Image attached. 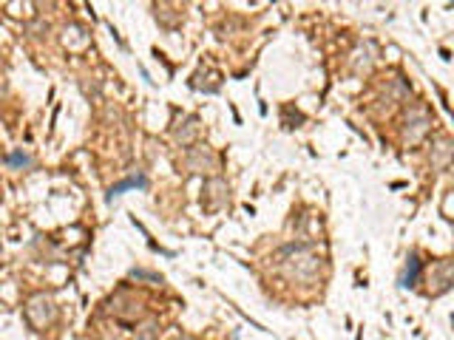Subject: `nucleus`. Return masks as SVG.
<instances>
[{"label": "nucleus", "instance_id": "1", "mask_svg": "<svg viewBox=\"0 0 454 340\" xmlns=\"http://www.w3.org/2000/svg\"><path fill=\"white\" fill-rule=\"evenodd\" d=\"M145 184H148L145 176H131V179H125V181H119V184H114V187H111V196H119V193L128 190V187H145Z\"/></svg>", "mask_w": 454, "mask_h": 340}, {"label": "nucleus", "instance_id": "2", "mask_svg": "<svg viewBox=\"0 0 454 340\" xmlns=\"http://www.w3.org/2000/svg\"><path fill=\"white\" fill-rule=\"evenodd\" d=\"M417 272H420V261L412 255V258H409V270H406V278H403V283H406V286H412V283H415V278H417Z\"/></svg>", "mask_w": 454, "mask_h": 340}, {"label": "nucleus", "instance_id": "3", "mask_svg": "<svg viewBox=\"0 0 454 340\" xmlns=\"http://www.w3.org/2000/svg\"><path fill=\"white\" fill-rule=\"evenodd\" d=\"M9 162L11 165H29V156H26V153H11Z\"/></svg>", "mask_w": 454, "mask_h": 340}]
</instances>
